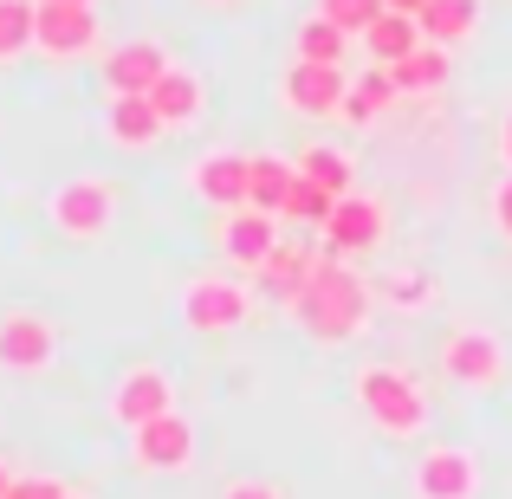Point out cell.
Returning <instances> with one entry per match:
<instances>
[{"mask_svg":"<svg viewBox=\"0 0 512 499\" xmlns=\"http://www.w3.org/2000/svg\"><path fill=\"white\" fill-rule=\"evenodd\" d=\"M325 234V247L338 253V260H363V253H376L389 240V208L383 195H363V188H350L338 195V208H331V221L318 227Z\"/></svg>","mask_w":512,"mask_h":499,"instance_id":"5","label":"cell"},{"mask_svg":"<svg viewBox=\"0 0 512 499\" xmlns=\"http://www.w3.org/2000/svg\"><path fill=\"white\" fill-rule=\"evenodd\" d=\"M163 130L169 124L156 117L150 98H111V104H104V137H111L117 150H150Z\"/></svg>","mask_w":512,"mask_h":499,"instance_id":"17","label":"cell"},{"mask_svg":"<svg viewBox=\"0 0 512 499\" xmlns=\"http://www.w3.org/2000/svg\"><path fill=\"white\" fill-rule=\"evenodd\" d=\"M247 188H253V156H240V150H208L188 163V195L208 201L214 214L247 208Z\"/></svg>","mask_w":512,"mask_h":499,"instance_id":"11","label":"cell"},{"mask_svg":"<svg viewBox=\"0 0 512 499\" xmlns=\"http://www.w3.org/2000/svg\"><path fill=\"white\" fill-rule=\"evenodd\" d=\"M312 266H318V247H312V240H279V253H273V260H266L253 279H260V292H273V299L292 305V292L312 279Z\"/></svg>","mask_w":512,"mask_h":499,"instance_id":"20","label":"cell"},{"mask_svg":"<svg viewBox=\"0 0 512 499\" xmlns=\"http://www.w3.org/2000/svg\"><path fill=\"white\" fill-rule=\"evenodd\" d=\"M163 415H175L169 370H163V363H130V370L111 383V422L137 435L143 422H163Z\"/></svg>","mask_w":512,"mask_h":499,"instance_id":"8","label":"cell"},{"mask_svg":"<svg viewBox=\"0 0 512 499\" xmlns=\"http://www.w3.org/2000/svg\"><path fill=\"white\" fill-rule=\"evenodd\" d=\"M292 52H299L305 65H344V52H350V33L344 26H331L325 13H312V20L292 33Z\"/></svg>","mask_w":512,"mask_h":499,"instance_id":"26","label":"cell"},{"mask_svg":"<svg viewBox=\"0 0 512 499\" xmlns=\"http://www.w3.org/2000/svg\"><path fill=\"white\" fill-rule=\"evenodd\" d=\"M292 163H299L305 182H318V188H325V195H350V182H357L350 156H344V150H331V143H305V150L292 156Z\"/></svg>","mask_w":512,"mask_h":499,"instance_id":"25","label":"cell"},{"mask_svg":"<svg viewBox=\"0 0 512 499\" xmlns=\"http://www.w3.org/2000/svg\"><path fill=\"white\" fill-rule=\"evenodd\" d=\"M318 13H325L331 26H344L350 39H363L376 26V13H383V0H318Z\"/></svg>","mask_w":512,"mask_h":499,"instance_id":"29","label":"cell"},{"mask_svg":"<svg viewBox=\"0 0 512 499\" xmlns=\"http://www.w3.org/2000/svg\"><path fill=\"white\" fill-rule=\"evenodd\" d=\"M422 46V20H409V13H376V26L370 33H363V52H370V65H389V72H396L402 59H409V52Z\"/></svg>","mask_w":512,"mask_h":499,"instance_id":"21","label":"cell"},{"mask_svg":"<svg viewBox=\"0 0 512 499\" xmlns=\"http://www.w3.org/2000/svg\"><path fill=\"white\" fill-rule=\"evenodd\" d=\"M150 104H156V117H163L169 130H195V124H201V111H208V85H201L188 65H169L163 85L150 91Z\"/></svg>","mask_w":512,"mask_h":499,"instance_id":"16","label":"cell"},{"mask_svg":"<svg viewBox=\"0 0 512 499\" xmlns=\"http://www.w3.org/2000/svg\"><path fill=\"white\" fill-rule=\"evenodd\" d=\"M65 499H91V493H65Z\"/></svg>","mask_w":512,"mask_h":499,"instance_id":"37","label":"cell"},{"mask_svg":"<svg viewBox=\"0 0 512 499\" xmlns=\"http://www.w3.org/2000/svg\"><path fill=\"white\" fill-rule=\"evenodd\" d=\"M370 305H376L370 279H357L350 260L325 253V260L312 266V279L292 292L286 312H292V325L312 337V344H350V337L363 331V318H370Z\"/></svg>","mask_w":512,"mask_h":499,"instance_id":"1","label":"cell"},{"mask_svg":"<svg viewBox=\"0 0 512 499\" xmlns=\"http://www.w3.org/2000/svg\"><path fill=\"white\" fill-rule=\"evenodd\" d=\"M376 286V305H389V312H428V305L441 299V279L435 273H422V266H389V273H376L370 279Z\"/></svg>","mask_w":512,"mask_h":499,"instance_id":"19","label":"cell"},{"mask_svg":"<svg viewBox=\"0 0 512 499\" xmlns=\"http://www.w3.org/2000/svg\"><path fill=\"white\" fill-rule=\"evenodd\" d=\"M169 65L175 59L156 46V39H130V46H117L111 59H104V85H111V98H150V91L163 85Z\"/></svg>","mask_w":512,"mask_h":499,"instance_id":"13","label":"cell"},{"mask_svg":"<svg viewBox=\"0 0 512 499\" xmlns=\"http://www.w3.org/2000/svg\"><path fill=\"white\" fill-rule=\"evenodd\" d=\"M500 156H506V169H512V111H506V124H500Z\"/></svg>","mask_w":512,"mask_h":499,"instance_id":"34","label":"cell"},{"mask_svg":"<svg viewBox=\"0 0 512 499\" xmlns=\"http://www.w3.org/2000/svg\"><path fill=\"white\" fill-rule=\"evenodd\" d=\"M46 214H52V227H59L65 240H104L111 221H117V188L98 182V175H72V182L52 188Z\"/></svg>","mask_w":512,"mask_h":499,"instance_id":"4","label":"cell"},{"mask_svg":"<svg viewBox=\"0 0 512 499\" xmlns=\"http://www.w3.org/2000/svg\"><path fill=\"white\" fill-rule=\"evenodd\" d=\"M292 182H299V163H292V156H279V150H260V156H253V188H247V208L279 214V208H286V195H292Z\"/></svg>","mask_w":512,"mask_h":499,"instance_id":"24","label":"cell"},{"mask_svg":"<svg viewBox=\"0 0 512 499\" xmlns=\"http://www.w3.org/2000/svg\"><path fill=\"white\" fill-rule=\"evenodd\" d=\"M415 499H480V461L467 448H428L415 467Z\"/></svg>","mask_w":512,"mask_h":499,"instance_id":"14","label":"cell"},{"mask_svg":"<svg viewBox=\"0 0 512 499\" xmlns=\"http://www.w3.org/2000/svg\"><path fill=\"white\" fill-rule=\"evenodd\" d=\"M195 454H201V441H195V422H188L182 409L163 415V422H143L137 435H130V461H137L143 474H188Z\"/></svg>","mask_w":512,"mask_h":499,"instance_id":"10","label":"cell"},{"mask_svg":"<svg viewBox=\"0 0 512 499\" xmlns=\"http://www.w3.org/2000/svg\"><path fill=\"white\" fill-rule=\"evenodd\" d=\"M65 493H72V487H59L52 474H20V480H13V493H7V499H65Z\"/></svg>","mask_w":512,"mask_h":499,"instance_id":"30","label":"cell"},{"mask_svg":"<svg viewBox=\"0 0 512 499\" xmlns=\"http://www.w3.org/2000/svg\"><path fill=\"white\" fill-rule=\"evenodd\" d=\"M331 208H338V195H325L318 182H292V195H286V208H279V221H292V227H325L331 221Z\"/></svg>","mask_w":512,"mask_h":499,"instance_id":"28","label":"cell"},{"mask_svg":"<svg viewBox=\"0 0 512 499\" xmlns=\"http://www.w3.org/2000/svg\"><path fill=\"white\" fill-rule=\"evenodd\" d=\"M39 7H91V0H39Z\"/></svg>","mask_w":512,"mask_h":499,"instance_id":"36","label":"cell"},{"mask_svg":"<svg viewBox=\"0 0 512 499\" xmlns=\"http://www.w3.org/2000/svg\"><path fill=\"white\" fill-rule=\"evenodd\" d=\"M344 98H350L344 65H305V59H292L286 72H279V104H286L292 117H305V124L344 117Z\"/></svg>","mask_w":512,"mask_h":499,"instance_id":"6","label":"cell"},{"mask_svg":"<svg viewBox=\"0 0 512 499\" xmlns=\"http://www.w3.org/2000/svg\"><path fill=\"white\" fill-rule=\"evenodd\" d=\"M52 357H59V325H52V318H39V312L0 318V370L39 376V370H52Z\"/></svg>","mask_w":512,"mask_h":499,"instance_id":"12","label":"cell"},{"mask_svg":"<svg viewBox=\"0 0 512 499\" xmlns=\"http://www.w3.org/2000/svg\"><path fill=\"white\" fill-rule=\"evenodd\" d=\"M383 7H389V13H409V20H422V7H428V0H383Z\"/></svg>","mask_w":512,"mask_h":499,"instance_id":"33","label":"cell"},{"mask_svg":"<svg viewBox=\"0 0 512 499\" xmlns=\"http://www.w3.org/2000/svg\"><path fill=\"white\" fill-rule=\"evenodd\" d=\"M253 318V286L234 273H195L182 286V325L195 337H227Z\"/></svg>","mask_w":512,"mask_h":499,"instance_id":"3","label":"cell"},{"mask_svg":"<svg viewBox=\"0 0 512 499\" xmlns=\"http://www.w3.org/2000/svg\"><path fill=\"white\" fill-rule=\"evenodd\" d=\"M396 72L389 65H363L357 78H350V98H344V124H357V130H370L376 117H389L396 111Z\"/></svg>","mask_w":512,"mask_h":499,"instance_id":"18","label":"cell"},{"mask_svg":"<svg viewBox=\"0 0 512 499\" xmlns=\"http://www.w3.org/2000/svg\"><path fill=\"white\" fill-rule=\"evenodd\" d=\"M480 26V0H428L422 7V39L428 46H467Z\"/></svg>","mask_w":512,"mask_h":499,"instance_id":"22","label":"cell"},{"mask_svg":"<svg viewBox=\"0 0 512 499\" xmlns=\"http://www.w3.org/2000/svg\"><path fill=\"white\" fill-rule=\"evenodd\" d=\"M357 402L389 441H415L428 428V415H435L428 396H422V383H415L402 363H370V370H357Z\"/></svg>","mask_w":512,"mask_h":499,"instance_id":"2","label":"cell"},{"mask_svg":"<svg viewBox=\"0 0 512 499\" xmlns=\"http://www.w3.org/2000/svg\"><path fill=\"white\" fill-rule=\"evenodd\" d=\"M448 78H454L448 46H428V39H422V46H415L409 59L396 65V91H402V98H435V91L448 85Z\"/></svg>","mask_w":512,"mask_h":499,"instance_id":"23","label":"cell"},{"mask_svg":"<svg viewBox=\"0 0 512 499\" xmlns=\"http://www.w3.org/2000/svg\"><path fill=\"white\" fill-rule=\"evenodd\" d=\"M39 46V0H0V65Z\"/></svg>","mask_w":512,"mask_h":499,"instance_id":"27","label":"cell"},{"mask_svg":"<svg viewBox=\"0 0 512 499\" xmlns=\"http://www.w3.org/2000/svg\"><path fill=\"white\" fill-rule=\"evenodd\" d=\"M441 376L461 389H500L506 383V344L480 325H461L441 337Z\"/></svg>","mask_w":512,"mask_h":499,"instance_id":"7","label":"cell"},{"mask_svg":"<svg viewBox=\"0 0 512 499\" xmlns=\"http://www.w3.org/2000/svg\"><path fill=\"white\" fill-rule=\"evenodd\" d=\"M221 499H286V493H279L273 480H227Z\"/></svg>","mask_w":512,"mask_h":499,"instance_id":"31","label":"cell"},{"mask_svg":"<svg viewBox=\"0 0 512 499\" xmlns=\"http://www.w3.org/2000/svg\"><path fill=\"white\" fill-rule=\"evenodd\" d=\"M493 227H500V234L512 240V175H506L500 188H493Z\"/></svg>","mask_w":512,"mask_h":499,"instance_id":"32","label":"cell"},{"mask_svg":"<svg viewBox=\"0 0 512 499\" xmlns=\"http://www.w3.org/2000/svg\"><path fill=\"white\" fill-rule=\"evenodd\" d=\"M279 240H286V227H279V214H266V208H234V214L214 221V247H221V260L240 266V273H260V266L279 253Z\"/></svg>","mask_w":512,"mask_h":499,"instance_id":"9","label":"cell"},{"mask_svg":"<svg viewBox=\"0 0 512 499\" xmlns=\"http://www.w3.org/2000/svg\"><path fill=\"white\" fill-rule=\"evenodd\" d=\"M46 59H85V52H98V13L91 7H39V46Z\"/></svg>","mask_w":512,"mask_h":499,"instance_id":"15","label":"cell"},{"mask_svg":"<svg viewBox=\"0 0 512 499\" xmlns=\"http://www.w3.org/2000/svg\"><path fill=\"white\" fill-rule=\"evenodd\" d=\"M13 480H20V474H13V467H7V461H0V499H7V493H13Z\"/></svg>","mask_w":512,"mask_h":499,"instance_id":"35","label":"cell"}]
</instances>
